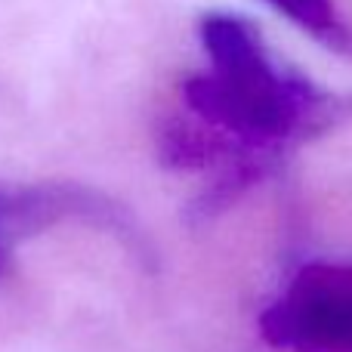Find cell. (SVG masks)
Returning <instances> with one entry per match:
<instances>
[{
    "label": "cell",
    "mask_w": 352,
    "mask_h": 352,
    "mask_svg": "<svg viewBox=\"0 0 352 352\" xmlns=\"http://www.w3.org/2000/svg\"><path fill=\"white\" fill-rule=\"evenodd\" d=\"M266 3L272 10L285 12L294 25H300L312 37L324 41L328 47L352 50V31L346 28L340 12H337L334 0H266Z\"/></svg>",
    "instance_id": "277c9868"
},
{
    "label": "cell",
    "mask_w": 352,
    "mask_h": 352,
    "mask_svg": "<svg viewBox=\"0 0 352 352\" xmlns=\"http://www.w3.org/2000/svg\"><path fill=\"white\" fill-rule=\"evenodd\" d=\"M275 340L309 352H352V266L312 263L266 316Z\"/></svg>",
    "instance_id": "7a4b0ae2"
},
{
    "label": "cell",
    "mask_w": 352,
    "mask_h": 352,
    "mask_svg": "<svg viewBox=\"0 0 352 352\" xmlns=\"http://www.w3.org/2000/svg\"><path fill=\"white\" fill-rule=\"evenodd\" d=\"M80 223L133 235V219L118 201L96 188L72 182H37V186H0V275L12 260V248L43 229Z\"/></svg>",
    "instance_id": "3957f363"
},
{
    "label": "cell",
    "mask_w": 352,
    "mask_h": 352,
    "mask_svg": "<svg viewBox=\"0 0 352 352\" xmlns=\"http://www.w3.org/2000/svg\"><path fill=\"white\" fill-rule=\"evenodd\" d=\"M198 31L210 72L182 87L195 118L250 146L287 142L318 118V90L269 53L248 19L210 12Z\"/></svg>",
    "instance_id": "6da1fadb"
}]
</instances>
